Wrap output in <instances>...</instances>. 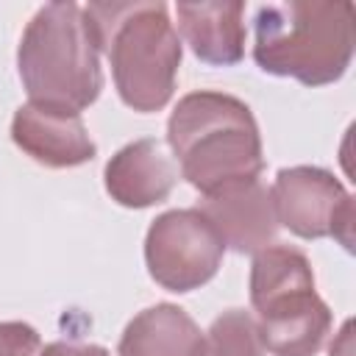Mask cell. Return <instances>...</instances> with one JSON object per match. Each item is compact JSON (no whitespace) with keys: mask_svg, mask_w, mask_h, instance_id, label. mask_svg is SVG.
Wrapping results in <instances>:
<instances>
[{"mask_svg":"<svg viewBox=\"0 0 356 356\" xmlns=\"http://www.w3.org/2000/svg\"><path fill=\"white\" fill-rule=\"evenodd\" d=\"M178 31L192 53L211 67H231L245 56L242 3H178Z\"/></svg>","mask_w":356,"mask_h":356,"instance_id":"11","label":"cell"},{"mask_svg":"<svg viewBox=\"0 0 356 356\" xmlns=\"http://www.w3.org/2000/svg\"><path fill=\"white\" fill-rule=\"evenodd\" d=\"M331 309L314 289H300L256 312L264 350L273 356H314L331 334Z\"/></svg>","mask_w":356,"mask_h":356,"instance_id":"9","label":"cell"},{"mask_svg":"<svg viewBox=\"0 0 356 356\" xmlns=\"http://www.w3.org/2000/svg\"><path fill=\"white\" fill-rule=\"evenodd\" d=\"M39 356H111L103 345H95V342H50L39 350Z\"/></svg>","mask_w":356,"mask_h":356,"instance_id":"16","label":"cell"},{"mask_svg":"<svg viewBox=\"0 0 356 356\" xmlns=\"http://www.w3.org/2000/svg\"><path fill=\"white\" fill-rule=\"evenodd\" d=\"M195 209L214 225L222 245L236 253L264 250L281 228L270 189L259 178L214 189Z\"/></svg>","mask_w":356,"mask_h":356,"instance_id":"7","label":"cell"},{"mask_svg":"<svg viewBox=\"0 0 356 356\" xmlns=\"http://www.w3.org/2000/svg\"><path fill=\"white\" fill-rule=\"evenodd\" d=\"M328 353H331V356H350V320L342 325V331H339V337L331 342Z\"/></svg>","mask_w":356,"mask_h":356,"instance_id":"17","label":"cell"},{"mask_svg":"<svg viewBox=\"0 0 356 356\" xmlns=\"http://www.w3.org/2000/svg\"><path fill=\"white\" fill-rule=\"evenodd\" d=\"M106 192L125 209H147L170 197L178 167L156 139H136L120 147L103 170Z\"/></svg>","mask_w":356,"mask_h":356,"instance_id":"10","label":"cell"},{"mask_svg":"<svg viewBox=\"0 0 356 356\" xmlns=\"http://www.w3.org/2000/svg\"><path fill=\"white\" fill-rule=\"evenodd\" d=\"M278 225L300 239L334 236L353 250V197L342 181L323 167H284L270 186Z\"/></svg>","mask_w":356,"mask_h":356,"instance_id":"6","label":"cell"},{"mask_svg":"<svg viewBox=\"0 0 356 356\" xmlns=\"http://www.w3.org/2000/svg\"><path fill=\"white\" fill-rule=\"evenodd\" d=\"M39 350V334L33 325L8 320L0 323V356H33Z\"/></svg>","mask_w":356,"mask_h":356,"instance_id":"15","label":"cell"},{"mask_svg":"<svg viewBox=\"0 0 356 356\" xmlns=\"http://www.w3.org/2000/svg\"><path fill=\"white\" fill-rule=\"evenodd\" d=\"M167 145L181 175L209 195L228 184L253 181L264 167L261 136L248 103L225 92H189L167 120Z\"/></svg>","mask_w":356,"mask_h":356,"instance_id":"1","label":"cell"},{"mask_svg":"<svg viewBox=\"0 0 356 356\" xmlns=\"http://www.w3.org/2000/svg\"><path fill=\"white\" fill-rule=\"evenodd\" d=\"M11 139L25 156L53 170L86 164L97 153L78 111L39 103H25L14 111Z\"/></svg>","mask_w":356,"mask_h":356,"instance_id":"8","label":"cell"},{"mask_svg":"<svg viewBox=\"0 0 356 356\" xmlns=\"http://www.w3.org/2000/svg\"><path fill=\"white\" fill-rule=\"evenodd\" d=\"M83 11L111 64L120 100L139 114L164 108L184 56L167 3H89Z\"/></svg>","mask_w":356,"mask_h":356,"instance_id":"2","label":"cell"},{"mask_svg":"<svg viewBox=\"0 0 356 356\" xmlns=\"http://www.w3.org/2000/svg\"><path fill=\"white\" fill-rule=\"evenodd\" d=\"M256 64L306 86L339 81L353 58L356 19L348 0H289L259 6L253 17Z\"/></svg>","mask_w":356,"mask_h":356,"instance_id":"3","label":"cell"},{"mask_svg":"<svg viewBox=\"0 0 356 356\" xmlns=\"http://www.w3.org/2000/svg\"><path fill=\"white\" fill-rule=\"evenodd\" d=\"M300 289H314V273L303 250L292 245H267L264 250L253 253V264H250L253 312Z\"/></svg>","mask_w":356,"mask_h":356,"instance_id":"13","label":"cell"},{"mask_svg":"<svg viewBox=\"0 0 356 356\" xmlns=\"http://www.w3.org/2000/svg\"><path fill=\"white\" fill-rule=\"evenodd\" d=\"M17 70L28 103L78 114L92 106L103 89V70L100 44L83 6H42L22 31Z\"/></svg>","mask_w":356,"mask_h":356,"instance_id":"4","label":"cell"},{"mask_svg":"<svg viewBox=\"0 0 356 356\" xmlns=\"http://www.w3.org/2000/svg\"><path fill=\"white\" fill-rule=\"evenodd\" d=\"M225 245L197 209L159 214L145 236L150 278L167 292H192L209 284L222 264Z\"/></svg>","mask_w":356,"mask_h":356,"instance_id":"5","label":"cell"},{"mask_svg":"<svg viewBox=\"0 0 356 356\" xmlns=\"http://www.w3.org/2000/svg\"><path fill=\"white\" fill-rule=\"evenodd\" d=\"M117 356H203V331L181 306L156 303L125 325Z\"/></svg>","mask_w":356,"mask_h":356,"instance_id":"12","label":"cell"},{"mask_svg":"<svg viewBox=\"0 0 356 356\" xmlns=\"http://www.w3.org/2000/svg\"><path fill=\"white\" fill-rule=\"evenodd\" d=\"M256 317L242 309H228L203 334V356H264Z\"/></svg>","mask_w":356,"mask_h":356,"instance_id":"14","label":"cell"}]
</instances>
